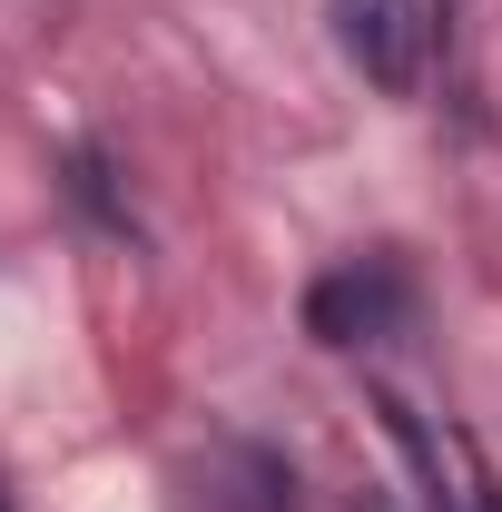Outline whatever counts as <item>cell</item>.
<instances>
[{
	"label": "cell",
	"mask_w": 502,
	"mask_h": 512,
	"mask_svg": "<svg viewBox=\"0 0 502 512\" xmlns=\"http://www.w3.org/2000/svg\"><path fill=\"white\" fill-rule=\"evenodd\" d=\"M335 20V50L355 79H375L384 99H414L424 89V60H434V20L424 0H325Z\"/></svg>",
	"instance_id": "cell-1"
},
{
	"label": "cell",
	"mask_w": 502,
	"mask_h": 512,
	"mask_svg": "<svg viewBox=\"0 0 502 512\" xmlns=\"http://www.w3.org/2000/svg\"><path fill=\"white\" fill-rule=\"evenodd\" d=\"M394 316H404V276L375 266V256L306 286V335L315 345H375V335H394Z\"/></svg>",
	"instance_id": "cell-2"
},
{
	"label": "cell",
	"mask_w": 502,
	"mask_h": 512,
	"mask_svg": "<svg viewBox=\"0 0 502 512\" xmlns=\"http://www.w3.org/2000/svg\"><path fill=\"white\" fill-rule=\"evenodd\" d=\"M375 414H384V434L404 444V463H414V483H424V512H463V493H453V473H443V444H434V424L404 404V394H375Z\"/></svg>",
	"instance_id": "cell-3"
},
{
	"label": "cell",
	"mask_w": 502,
	"mask_h": 512,
	"mask_svg": "<svg viewBox=\"0 0 502 512\" xmlns=\"http://www.w3.org/2000/svg\"><path fill=\"white\" fill-rule=\"evenodd\" d=\"M355 512H394V503H384V493H365V503H355Z\"/></svg>",
	"instance_id": "cell-4"
},
{
	"label": "cell",
	"mask_w": 502,
	"mask_h": 512,
	"mask_svg": "<svg viewBox=\"0 0 502 512\" xmlns=\"http://www.w3.org/2000/svg\"><path fill=\"white\" fill-rule=\"evenodd\" d=\"M0 512H10V503H0Z\"/></svg>",
	"instance_id": "cell-5"
}]
</instances>
